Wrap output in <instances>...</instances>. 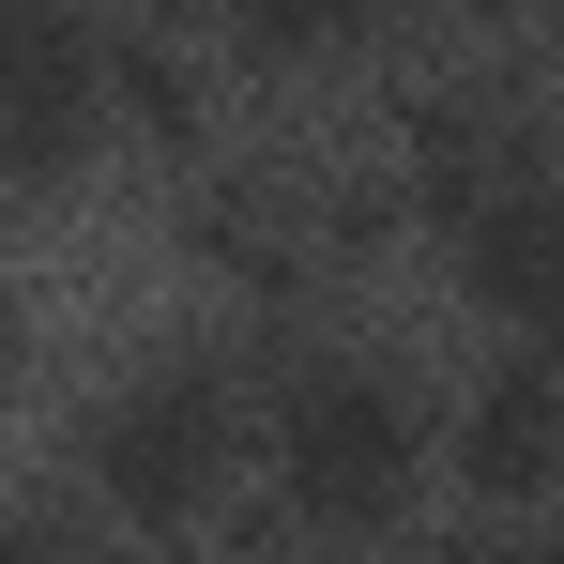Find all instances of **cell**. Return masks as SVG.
<instances>
[{"instance_id": "4", "label": "cell", "mask_w": 564, "mask_h": 564, "mask_svg": "<svg viewBox=\"0 0 564 564\" xmlns=\"http://www.w3.org/2000/svg\"><path fill=\"white\" fill-rule=\"evenodd\" d=\"M458 275L488 321L519 336H564V184H488L458 214Z\"/></svg>"}, {"instance_id": "6", "label": "cell", "mask_w": 564, "mask_h": 564, "mask_svg": "<svg viewBox=\"0 0 564 564\" xmlns=\"http://www.w3.org/2000/svg\"><path fill=\"white\" fill-rule=\"evenodd\" d=\"M397 0H229V31L260 46V62H336V46H367Z\"/></svg>"}, {"instance_id": "2", "label": "cell", "mask_w": 564, "mask_h": 564, "mask_svg": "<svg viewBox=\"0 0 564 564\" xmlns=\"http://www.w3.org/2000/svg\"><path fill=\"white\" fill-rule=\"evenodd\" d=\"M229 443H245V412H229L214 367H138L93 412V503L138 519V534H184L198 503L229 488Z\"/></svg>"}, {"instance_id": "5", "label": "cell", "mask_w": 564, "mask_h": 564, "mask_svg": "<svg viewBox=\"0 0 564 564\" xmlns=\"http://www.w3.org/2000/svg\"><path fill=\"white\" fill-rule=\"evenodd\" d=\"M458 473H473V503H534V488H564V367H550V351H519V367L473 381Z\"/></svg>"}, {"instance_id": "7", "label": "cell", "mask_w": 564, "mask_h": 564, "mask_svg": "<svg viewBox=\"0 0 564 564\" xmlns=\"http://www.w3.org/2000/svg\"><path fill=\"white\" fill-rule=\"evenodd\" d=\"M412 169H427V214H473V198H488V122L427 107V122H412Z\"/></svg>"}, {"instance_id": "3", "label": "cell", "mask_w": 564, "mask_h": 564, "mask_svg": "<svg viewBox=\"0 0 564 564\" xmlns=\"http://www.w3.org/2000/svg\"><path fill=\"white\" fill-rule=\"evenodd\" d=\"M107 122V46L77 0H0V184H77Z\"/></svg>"}, {"instance_id": "8", "label": "cell", "mask_w": 564, "mask_h": 564, "mask_svg": "<svg viewBox=\"0 0 564 564\" xmlns=\"http://www.w3.org/2000/svg\"><path fill=\"white\" fill-rule=\"evenodd\" d=\"M107 77L138 93V122H153V138H184V62H169V46H122Z\"/></svg>"}, {"instance_id": "1", "label": "cell", "mask_w": 564, "mask_h": 564, "mask_svg": "<svg viewBox=\"0 0 564 564\" xmlns=\"http://www.w3.org/2000/svg\"><path fill=\"white\" fill-rule=\"evenodd\" d=\"M412 473H427V443H412V397L381 367L305 351V367L275 381V488H290V519H321V534H397V519H412Z\"/></svg>"}, {"instance_id": "9", "label": "cell", "mask_w": 564, "mask_h": 564, "mask_svg": "<svg viewBox=\"0 0 564 564\" xmlns=\"http://www.w3.org/2000/svg\"><path fill=\"white\" fill-rule=\"evenodd\" d=\"M550 31H564V0H550Z\"/></svg>"}]
</instances>
